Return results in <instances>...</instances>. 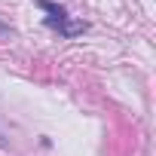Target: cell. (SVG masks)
I'll use <instances>...</instances> for the list:
<instances>
[{"label":"cell","mask_w":156,"mask_h":156,"mask_svg":"<svg viewBox=\"0 0 156 156\" xmlns=\"http://www.w3.org/2000/svg\"><path fill=\"white\" fill-rule=\"evenodd\" d=\"M3 31H6V28H3V25H0V34H3Z\"/></svg>","instance_id":"obj_1"}]
</instances>
